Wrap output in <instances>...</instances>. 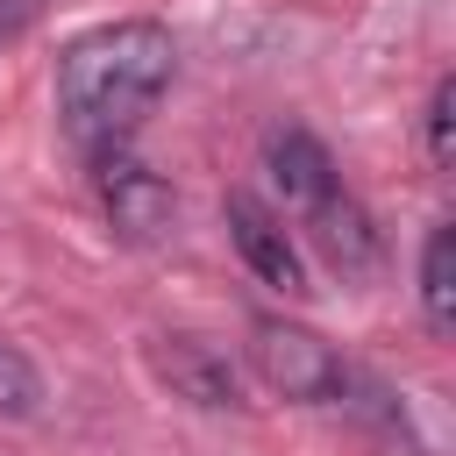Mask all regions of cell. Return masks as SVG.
Here are the masks:
<instances>
[{
  "label": "cell",
  "mask_w": 456,
  "mask_h": 456,
  "mask_svg": "<svg viewBox=\"0 0 456 456\" xmlns=\"http://www.w3.org/2000/svg\"><path fill=\"white\" fill-rule=\"evenodd\" d=\"M420 306H428V328L435 335L456 328V228L449 221L428 228V249H420Z\"/></svg>",
  "instance_id": "obj_8"
},
{
  "label": "cell",
  "mask_w": 456,
  "mask_h": 456,
  "mask_svg": "<svg viewBox=\"0 0 456 456\" xmlns=\"http://www.w3.org/2000/svg\"><path fill=\"white\" fill-rule=\"evenodd\" d=\"M93 185H100L107 221H114L128 242H150V235L171 221V185H164V178H157L142 157H128V142L93 150Z\"/></svg>",
  "instance_id": "obj_3"
},
{
  "label": "cell",
  "mask_w": 456,
  "mask_h": 456,
  "mask_svg": "<svg viewBox=\"0 0 456 456\" xmlns=\"http://www.w3.org/2000/svg\"><path fill=\"white\" fill-rule=\"evenodd\" d=\"M150 363H157V378L178 392V399H192V406H242V378H235V363L228 356H214L207 342H192V335H164V342H150Z\"/></svg>",
  "instance_id": "obj_5"
},
{
  "label": "cell",
  "mask_w": 456,
  "mask_h": 456,
  "mask_svg": "<svg viewBox=\"0 0 456 456\" xmlns=\"http://www.w3.org/2000/svg\"><path fill=\"white\" fill-rule=\"evenodd\" d=\"M292 221L321 242V256H328L335 271H370V264H378V228H370V214H363L342 185H328V192H321L314 207H299Z\"/></svg>",
  "instance_id": "obj_6"
},
{
  "label": "cell",
  "mask_w": 456,
  "mask_h": 456,
  "mask_svg": "<svg viewBox=\"0 0 456 456\" xmlns=\"http://www.w3.org/2000/svg\"><path fill=\"white\" fill-rule=\"evenodd\" d=\"M264 171H271V185H278L285 214H299V207H314L328 185H342V178H335V164H328V150H321L306 128H278V135L264 142Z\"/></svg>",
  "instance_id": "obj_7"
},
{
  "label": "cell",
  "mask_w": 456,
  "mask_h": 456,
  "mask_svg": "<svg viewBox=\"0 0 456 456\" xmlns=\"http://www.w3.org/2000/svg\"><path fill=\"white\" fill-rule=\"evenodd\" d=\"M428 157L442 171L456 164V78H435V93H428Z\"/></svg>",
  "instance_id": "obj_10"
},
{
  "label": "cell",
  "mask_w": 456,
  "mask_h": 456,
  "mask_svg": "<svg viewBox=\"0 0 456 456\" xmlns=\"http://www.w3.org/2000/svg\"><path fill=\"white\" fill-rule=\"evenodd\" d=\"M171 28L164 21H107V28H86L64 57H57V107H64V128L86 142V150H114L135 135V121L164 100L171 86Z\"/></svg>",
  "instance_id": "obj_1"
},
{
  "label": "cell",
  "mask_w": 456,
  "mask_h": 456,
  "mask_svg": "<svg viewBox=\"0 0 456 456\" xmlns=\"http://www.w3.org/2000/svg\"><path fill=\"white\" fill-rule=\"evenodd\" d=\"M249 356H256L264 385L285 392V399L321 406V399H342V392H349V363H335V349H328L314 328H292V321H249Z\"/></svg>",
  "instance_id": "obj_2"
},
{
  "label": "cell",
  "mask_w": 456,
  "mask_h": 456,
  "mask_svg": "<svg viewBox=\"0 0 456 456\" xmlns=\"http://www.w3.org/2000/svg\"><path fill=\"white\" fill-rule=\"evenodd\" d=\"M36 399H43L36 363H28L14 342H0V413H7V420H28V413H36Z\"/></svg>",
  "instance_id": "obj_9"
},
{
  "label": "cell",
  "mask_w": 456,
  "mask_h": 456,
  "mask_svg": "<svg viewBox=\"0 0 456 456\" xmlns=\"http://www.w3.org/2000/svg\"><path fill=\"white\" fill-rule=\"evenodd\" d=\"M50 0H0V36H14V28H28L36 14H43Z\"/></svg>",
  "instance_id": "obj_11"
},
{
  "label": "cell",
  "mask_w": 456,
  "mask_h": 456,
  "mask_svg": "<svg viewBox=\"0 0 456 456\" xmlns=\"http://www.w3.org/2000/svg\"><path fill=\"white\" fill-rule=\"evenodd\" d=\"M228 242H235V256H242L271 292H306V256H299V242L285 235V214H271L264 200L228 192Z\"/></svg>",
  "instance_id": "obj_4"
}]
</instances>
